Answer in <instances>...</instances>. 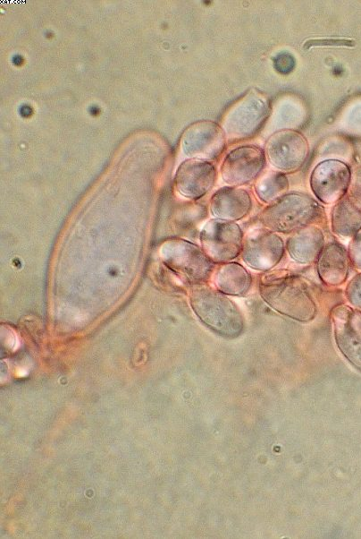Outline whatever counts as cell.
<instances>
[{"label":"cell","instance_id":"obj_16","mask_svg":"<svg viewBox=\"0 0 361 539\" xmlns=\"http://www.w3.org/2000/svg\"><path fill=\"white\" fill-rule=\"evenodd\" d=\"M324 235L320 227L310 225L290 235L285 248L290 258L298 263L307 264L316 261L323 246Z\"/></svg>","mask_w":361,"mask_h":539},{"label":"cell","instance_id":"obj_11","mask_svg":"<svg viewBox=\"0 0 361 539\" xmlns=\"http://www.w3.org/2000/svg\"><path fill=\"white\" fill-rule=\"evenodd\" d=\"M264 150L246 145L232 150L221 165L223 181L231 186H240L254 181L265 166Z\"/></svg>","mask_w":361,"mask_h":539},{"label":"cell","instance_id":"obj_10","mask_svg":"<svg viewBox=\"0 0 361 539\" xmlns=\"http://www.w3.org/2000/svg\"><path fill=\"white\" fill-rule=\"evenodd\" d=\"M351 172L343 162L329 159L319 163L310 176V187L323 204H332L345 196L349 189Z\"/></svg>","mask_w":361,"mask_h":539},{"label":"cell","instance_id":"obj_22","mask_svg":"<svg viewBox=\"0 0 361 539\" xmlns=\"http://www.w3.org/2000/svg\"><path fill=\"white\" fill-rule=\"evenodd\" d=\"M348 40L345 39H332V38H320V39H309L304 45V48H308L314 46H346Z\"/></svg>","mask_w":361,"mask_h":539},{"label":"cell","instance_id":"obj_21","mask_svg":"<svg viewBox=\"0 0 361 539\" xmlns=\"http://www.w3.org/2000/svg\"><path fill=\"white\" fill-rule=\"evenodd\" d=\"M348 252L351 264L357 270H361V231L351 238L348 244Z\"/></svg>","mask_w":361,"mask_h":539},{"label":"cell","instance_id":"obj_20","mask_svg":"<svg viewBox=\"0 0 361 539\" xmlns=\"http://www.w3.org/2000/svg\"><path fill=\"white\" fill-rule=\"evenodd\" d=\"M348 302L356 309L361 310V272L356 274L348 283L345 290Z\"/></svg>","mask_w":361,"mask_h":539},{"label":"cell","instance_id":"obj_3","mask_svg":"<svg viewBox=\"0 0 361 539\" xmlns=\"http://www.w3.org/2000/svg\"><path fill=\"white\" fill-rule=\"evenodd\" d=\"M324 208L311 196L291 192L268 204L260 214V222L276 233L291 234L302 227L323 222Z\"/></svg>","mask_w":361,"mask_h":539},{"label":"cell","instance_id":"obj_15","mask_svg":"<svg viewBox=\"0 0 361 539\" xmlns=\"http://www.w3.org/2000/svg\"><path fill=\"white\" fill-rule=\"evenodd\" d=\"M350 264L348 250L338 242H330L325 244L316 260V270L323 284L338 287L347 280Z\"/></svg>","mask_w":361,"mask_h":539},{"label":"cell","instance_id":"obj_7","mask_svg":"<svg viewBox=\"0 0 361 539\" xmlns=\"http://www.w3.org/2000/svg\"><path fill=\"white\" fill-rule=\"evenodd\" d=\"M285 249L282 238L276 232L258 227L244 235L240 256L249 268L269 271L281 261Z\"/></svg>","mask_w":361,"mask_h":539},{"label":"cell","instance_id":"obj_13","mask_svg":"<svg viewBox=\"0 0 361 539\" xmlns=\"http://www.w3.org/2000/svg\"><path fill=\"white\" fill-rule=\"evenodd\" d=\"M215 180L216 169L211 161L189 158L178 167L175 187L183 197L197 200L213 188Z\"/></svg>","mask_w":361,"mask_h":539},{"label":"cell","instance_id":"obj_1","mask_svg":"<svg viewBox=\"0 0 361 539\" xmlns=\"http://www.w3.org/2000/svg\"><path fill=\"white\" fill-rule=\"evenodd\" d=\"M258 291L262 299L274 311L300 322L313 321L317 304L306 280L285 270L264 274Z\"/></svg>","mask_w":361,"mask_h":539},{"label":"cell","instance_id":"obj_14","mask_svg":"<svg viewBox=\"0 0 361 539\" xmlns=\"http://www.w3.org/2000/svg\"><path fill=\"white\" fill-rule=\"evenodd\" d=\"M253 202L248 192L237 186L217 190L210 200V211L216 218L237 221L247 217Z\"/></svg>","mask_w":361,"mask_h":539},{"label":"cell","instance_id":"obj_19","mask_svg":"<svg viewBox=\"0 0 361 539\" xmlns=\"http://www.w3.org/2000/svg\"><path fill=\"white\" fill-rule=\"evenodd\" d=\"M289 189L287 176L277 171H270L262 175L255 184L257 197L264 203H272L283 196Z\"/></svg>","mask_w":361,"mask_h":539},{"label":"cell","instance_id":"obj_6","mask_svg":"<svg viewBox=\"0 0 361 539\" xmlns=\"http://www.w3.org/2000/svg\"><path fill=\"white\" fill-rule=\"evenodd\" d=\"M199 239L207 257L220 264L232 261L240 254L244 233L235 221L213 218L204 225Z\"/></svg>","mask_w":361,"mask_h":539},{"label":"cell","instance_id":"obj_17","mask_svg":"<svg viewBox=\"0 0 361 539\" xmlns=\"http://www.w3.org/2000/svg\"><path fill=\"white\" fill-rule=\"evenodd\" d=\"M332 231L341 237H353L361 231V197L347 192L335 203L331 214Z\"/></svg>","mask_w":361,"mask_h":539},{"label":"cell","instance_id":"obj_18","mask_svg":"<svg viewBox=\"0 0 361 539\" xmlns=\"http://www.w3.org/2000/svg\"><path fill=\"white\" fill-rule=\"evenodd\" d=\"M213 283L216 289L227 295L243 296L249 292L253 278L239 262L228 261L218 264L214 269Z\"/></svg>","mask_w":361,"mask_h":539},{"label":"cell","instance_id":"obj_12","mask_svg":"<svg viewBox=\"0 0 361 539\" xmlns=\"http://www.w3.org/2000/svg\"><path fill=\"white\" fill-rule=\"evenodd\" d=\"M226 145L223 129L214 122L200 121L189 126L181 139L184 153L192 158L216 159Z\"/></svg>","mask_w":361,"mask_h":539},{"label":"cell","instance_id":"obj_4","mask_svg":"<svg viewBox=\"0 0 361 539\" xmlns=\"http://www.w3.org/2000/svg\"><path fill=\"white\" fill-rule=\"evenodd\" d=\"M160 258L169 270L191 286L206 283L214 270V263L202 248L180 238L164 242Z\"/></svg>","mask_w":361,"mask_h":539},{"label":"cell","instance_id":"obj_23","mask_svg":"<svg viewBox=\"0 0 361 539\" xmlns=\"http://www.w3.org/2000/svg\"><path fill=\"white\" fill-rule=\"evenodd\" d=\"M348 192L361 197V166L357 167L351 175Z\"/></svg>","mask_w":361,"mask_h":539},{"label":"cell","instance_id":"obj_9","mask_svg":"<svg viewBox=\"0 0 361 539\" xmlns=\"http://www.w3.org/2000/svg\"><path fill=\"white\" fill-rule=\"evenodd\" d=\"M265 152L273 167L283 172H293L304 164L308 154V143L298 132L284 129L269 137Z\"/></svg>","mask_w":361,"mask_h":539},{"label":"cell","instance_id":"obj_2","mask_svg":"<svg viewBox=\"0 0 361 539\" xmlns=\"http://www.w3.org/2000/svg\"><path fill=\"white\" fill-rule=\"evenodd\" d=\"M189 304L207 328L224 338L239 337L245 329V317L237 304L214 287L191 286Z\"/></svg>","mask_w":361,"mask_h":539},{"label":"cell","instance_id":"obj_5","mask_svg":"<svg viewBox=\"0 0 361 539\" xmlns=\"http://www.w3.org/2000/svg\"><path fill=\"white\" fill-rule=\"evenodd\" d=\"M268 98L261 92L251 90L226 114L222 125L231 141L248 139L259 131L270 114Z\"/></svg>","mask_w":361,"mask_h":539},{"label":"cell","instance_id":"obj_8","mask_svg":"<svg viewBox=\"0 0 361 539\" xmlns=\"http://www.w3.org/2000/svg\"><path fill=\"white\" fill-rule=\"evenodd\" d=\"M331 319L340 351L361 371V311L340 304L332 308Z\"/></svg>","mask_w":361,"mask_h":539}]
</instances>
